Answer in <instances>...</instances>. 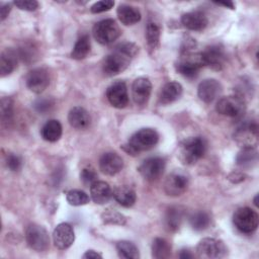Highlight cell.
Returning <instances> with one entry per match:
<instances>
[{"label":"cell","instance_id":"d6986e66","mask_svg":"<svg viewBox=\"0 0 259 259\" xmlns=\"http://www.w3.org/2000/svg\"><path fill=\"white\" fill-rule=\"evenodd\" d=\"M123 167V161L119 155L113 152L105 153L99 160V169L105 175L113 176L120 172Z\"/></svg>","mask_w":259,"mask_h":259},{"label":"cell","instance_id":"8d00e7d4","mask_svg":"<svg viewBox=\"0 0 259 259\" xmlns=\"http://www.w3.org/2000/svg\"><path fill=\"white\" fill-rule=\"evenodd\" d=\"M80 180L86 186H91L95 181H97V173L91 167H85L81 170Z\"/></svg>","mask_w":259,"mask_h":259},{"label":"cell","instance_id":"3957f363","mask_svg":"<svg viewBox=\"0 0 259 259\" xmlns=\"http://www.w3.org/2000/svg\"><path fill=\"white\" fill-rule=\"evenodd\" d=\"M206 143L201 137H191L184 140L179 147V159L185 165H193L203 157Z\"/></svg>","mask_w":259,"mask_h":259},{"label":"cell","instance_id":"f1b7e54d","mask_svg":"<svg viewBox=\"0 0 259 259\" xmlns=\"http://www.w3.org/2000/svg\"><path fill=\"white\" fill-rule=\"evenodd\" d=\"M90 48H91V44H90L89 36L87 34L81 35L77 39V41L72 50L71 58L75 59V60L85 59L88 56V54L90 53Z\"/></svg>","mask_w":259,"mask_h":259},{"label":"cell","instance_id":"d4e9b609","mask_svg":"<svg viewBox=\"0 0 259 259\" xmlns=\"http://www.w3.org/2000/svg\"><path fill=\"white\" fill-rule=\"evenodd\" d=\"M17 65V57L13 50L6 49L1 53L0 57V73L1 77H5L13 72Z\"/></svg>","mask_w":259,"mask_h":259},{"label":"cell","instance_id":"74e56055","mask_svg":"<svg viewBox=\"0 0 259 259\" xmlns=\"http://www.w3.org/2000/svg\"><path fill=\"white\" fill-rule=\"evenodd\" d=\"M13 114V103L9 97H3L1 99V116L5 121L10 120Z\"/></svg>","mask_w":259,"mask_h":259},{"label":"cell","instance_id":"603a6c76","mask_svg":"<svg viewBox=\"0 0 259 259\" xmlns=\"http://www.w3.org/2000/svg\"><path fill=\"white\" fill-rule=\"evenodd\" d=\"M182 86L178 82H168L166 83L159 95V102L163 105L170 104L176 101L182 94Z\"/></svg>","mask_w":259,"mask_h":259},{"label":"cell","instance_id":"7bdbcfd3","mask_svg":"<svg viewBox=\"0 0 259 259\" xmlns=\"http://www.w3.org/2000/svg\"><path fill=\"white\" fill-rule=\"evenodd\" d=\"M10 10H11V6H10V4L6 3V4H2V5H1V8H0V16H1V20H4V19L8 16V14H9Z\"/></svg>","mask_w":259,"mask_h":259},{"label":"cell","instance_id":"9a60e30c","mask_svg":"<svg viewBox=\"0 0 259 259\" xmlns=\"http://www.w3.org/2000/svg\"><path fill=\"white\" fill-rule=\"evenodd\" d=\"M27 88L33 93L39 94L47 89L50 84V76L46 69L36 68L31 70L25 79Z\"/></svg>","mask_w":259,"mask_h":259},{"label":"cell","instance_id":"484cf974","mask_svg":"<svg viewBox=\"0 0 259 259\" xmlns=\"http://www.w3.org/2000/svg\"><path fill=\"white\" fill-rule=\"evenodd\" d=\"M112 195L114 197V199L122 206L124 207H131L132 205L135 204L136 199H137V195L134 189H132L131 187L127 186H119L116 187L113 192Z\"/></svg>","mask_w":259,"mask_h":259},{"label":"cell","instance_id":"52a82bcc","mask_svg":"<svg viewBox=\"0 0 259 259\" xmlns=\"http://www.w3.org/2000/svg\"><path fill=\"white\" fill-rule=\"evenodd\" d=\"M233 223L241 233L251 234L257 229L259 218L255 210L248 206H244L235 211L233 215Z\"/></svg>","mask_w":259,"mask_h":259},{"label":"cell","instance_id":"f546056e","mask_svg":"<svg viewBox=\"0 0 259 259\" xmlns=\"http://www.w3.org/2000/svg\"><path fill=\"white\" fill-rule=\"evenodd\" d=\"M161 35V28L157 22L150 20L146 27V39L150 50L154 51L159 46Z\"/></svg>","mask_w":259,"mask_h":259},{"label":"cell","instance_id":"7402d4cb","mask_svg":"<svg viewBox=\"0 0 259 259\" xmlns=\"http://www.w3.org/2000/svg\"><path fill=\"white\" fill-rule=\"evenodd\" d=\"M90 194L95 203L104 204L111 198L112 190L108 183L97 180L90 186Z\"/></svg>","mask_w":259,"mask_h":259},{"label":"cell","instance_id":"f35d334b","mask_svg":"<svg viewBox=\"0 0 259 259\" xmlns=\"http://www.w3.org/2000/svg\"><path fill=\"white\" fill-rule=\"evenodd\" d=\"M114 5V2L112 0H102V1H98L96 3H94L90 10L92 13H101L104 11H107L109 9H111Z\"/></svg>","mask_w":259,"mask_h":259},{"label":"cell","instance_id":"e575fe53","mask_svg":"<svg viewBox=\"0 0 259 259\" xmlns=\"http://www.w3.org/2000/svg\"><path fill=\"white\" fill-rule=\"evenodd\" d=\"M67 201L74 206L87 204L90 200L88 194L80 189H72L67 192Z\"/></svg>","mask_w":259,"mask_h":259},{"label":"cell","instance_id":"6da1fadb","mask_svg":"<svg viewBox=\"0 0 259 259\" xmlns=\"http://www.w3.org/2000/svg\"><path fill=\"white\" fill-rule=\"evenodd\" d=\"M139 53V47L130 41H124L116 46L108 54L102 64L103 73L107 76H114L124 71L131 64L132 60Z\"/></svg>","mask_w":259,"mask_h":259},{"label":"cell","instance_id":"4fadbf2b","mask_svg":"<svg viewBox=\"0 0 259 259\" xmlns=\"http://www.w3.org/2000/svg\"><path fill=\"white\" fill-rule=\"evenodd\" d=\"M140 174L148 181L159 179L165 170V160L160 157H153L145 160L139 167Z\"/></svg>","mask_w":259,"mask_h":259},{"label":"cell","instance_id":"83f0119b","mask_svg":"<svg viewBox=\"0 0 259 259\" xmlns=\"http://www.w3.org/2000/svg\"><path fill=\"white\" fill-rule=\"evenodd\" d=\"M183 220V209L178 206H172L167 209L165 214V227L168 231L175 232L177 231Z\"/></svg>","mask_w":259,"mask_h":259},{"label":"cell","instance_id":"d590c367","mask_svg":"<svg viewBox=\"0 0 259 259\" xmlns=\"http://www.w3.org/2000/svg\"><path fill=\"white\" fill-rule=\"evenodd\" d=\"M102 220L105 224H112V225H124L125 218L121 213L108 209L102 213Z\"/></svg>","mask_w":259,"mask_h":259},{"label":"cell","instance_id":"7a4b0ae2","mask_svg":"<svg viewBox=\"0 0 259 259\" xmlns=\"http://www.w3.org/2000/svg\"><path fill=\"white\" fill-rule=\"evenodd\" d=\"M159 141V135L154 128H141L136 132L122 146V149L130 155H138L141 152L148 151L155 147Z\"/></svg>","mask_w":259,"mask_h":259},{"label":"cell","instance_id":"60d3db41","mask_svg":"<svg viewBox=\"0 0 259 259\" xmlns=\"http://www.w3.org/2000/svg\"><path fill=\"white\" fill-rule=\"evenodd\" d=\"M13 4L17 8L25 11H34L38 7V2L35 0H19L14 1Z\"/></svg>","mask_w":259,"mask_h":259},{"label":"cell","instance_id":"ac0fdd59","mask_svg":"<svg viewBox=\"0 0 259 259\" xmlns=\"http://www.w3.org/2000/svg\"><path fill=\"white\" fill-rule=\"evenodd\" d=\"M222 92V85L215 79H205L197 87V95L205 103H211Z\"/></svg>","mask_w":259,"mask_h":259},{"label":"cell","instance_id":"5b68a950","mask_svg":"<svg viewBox=\"0 0 259 259\" xmlns=\"http://www.w3.org/2000/svg\"><path fill=\"white\" fill-rule=\"evenodd\" d=\"M120 32L119 26L111 18L102 19L93 26V36L101 45L113 42L119 37Z\"/></svg>","mask_w":259,"mask_h":259},{"label":"cell","instance_id":"4dcf8cb0","mask_svg":"<svg viewBox=\"0 0 259 259\" xmlns=\"http://www.w3.org/2000/svg\"><path fill=\"white\" fill-rule=\"evenodd\" d=\"M171 255V245L163 238H156L152 243V256L156 259H166Z\"/></svg>","mask_w":259,"mask_h":259},{"label":"cell","instance_id":"ba28073f","mask_svg":"<svg viewBox=\"0 0 259 259\" xmlns=\"http://www.w3.org/2000/svg\"><path fill=\"white\" fill-rule=\"evenodd\" d=\"M227 251L224 242L214 238H204L196 247V254L202 259H219L224 257Z\"/></svg>","mask_w":259,"mask_h":259},{"label":"cell","instance_id":"5bb4252c","mask_svg":"<svg viewBox=\"0 0 259 259\" xmlns=\"http://www.w3.org/2000/svg\"><path fill=\"white\" fill-rule=\"evenodd\" d=\"M108 102L115 108H123L128 103L127 88L124 82L116 81L112 83L106 90Z\"/></svg>","mask_w":259,"mask_h":259},{"label":"cell","instance_id":"9c48e42d","mask_svg":"<svg viewBox=\"0 0 259 259\" xmlns=\"http://www.w3.org/2000/svg\"><path fill=\"white\" fill-rule=\"evenodd\" d=\"M25 240L29 248L36 252H44L50 246V237L47 230L36 224H31L26 228Z\"/></svg>","mask_w":259,"mask_h":259},{"label":"cell","instance_id":"7c38bea8","mask_svg":"<svg viewBox=\"0 0 259 259\" xmlns=\"http://www.w3.org/2000/svg\"><path fill=\"white\" fill-rule=\"evenodd\" d=\"M187 187L188 177L180 171H175L169 174L164 182V191L170 196H179L183 194Z\"/></svg>","mask_w":259,"mask_h":259},{"label":"cell","instance_id":"b9f144b4","mask_svg":"<svg viewBox=\"0 0 259 259\" xmlns=\"http://www.w3.org/2000/svg\"><path fill=\"white\" fill-rule=\"evenodd\" d=\"M6 166L11 171H18L21 167V160L18 156L14 154H8L6 156Z\"/></svg>","mask_w":259,"mask_h":259},{"label":"cell","instance_id":"ffe728a7","mask_svg":"<svg viewBox=\"0 0 259 259\" xmlns=\"http://www.w3.org/2000/svg\"><path fill=\"white\" fill-rule=\"evenodd\" d=\"M181 22L184 27L194 31H200L207 25V18L201 11H191L184 13L181 17Z\"/></svg>","mask_w":259,"mask_h":259},{"label":"cell","instance_id":"2e32d148","mask_svg":"<svg viewBox=\"0 0 259 259\" xmlns=\"http://www.w3.org/2000/svg\"><path fill=\"white\" fill-rule=\"evenodd\" d=\"M75 240V233L71 225L67 223L59 224L53 232V241L54 245L60 249H68Z\"/></svg>","mask_w":259,"mask_h":259},{"label":"cell","instance_id":"1f68e13d","mask_svg":"<svg viewBox=\"0 0 259 259\" xmlns=\"http://www.w3.org/2000/svg\"><path fill=\"white\" fill-rule=\"evenodd\" d=\"M116 251L120 258L124 259H138L140 257L137 246L130 241H119L116 244Z\"/></svg>","mask_w":259,"mask_h":259},{"label":"cell","instance_id":"bcb514c9","mask_svg":"<svg viewBox=\"0 0 259 259\" xmlns=\"http://www.w3.org/2000/svg\"><path fill=\"white\" fill-rule=\"evenodd\" d=\"M217 5H222V6H225V7H228V8H231V9H234L235 6H234V3L233 2H214Z\"/></svg>","mask_w":259,"mask_h":259},{"label":"cell","instance_id":"8992f818","mask_svg":"<svg viewBox=\"0 0 259 259\" xmlns=\"http://www.w3.org/2000/svg\"><path fill=\"white\" fill-rule=\"evenodd\" d=\"M234 140L242 148H252L258 144V125L255 121H243L234 133Z\"/></svg>","mask_w":259,"mask_h":259},{"label":"cell","instance_id":"277c9868","mask_svg":"<svg viewBox=\"0 0 259 259\" xmlns=\"http://www.w3.org/2000/svg\"><path fill=\"white\" fill-rule=\"evenodd\" d=\"M203 66L200 53L184 52L182 53L181 58L176 62L175 69L182 76L192 79L198 75L200 68Z\"/></svg>","mask_w":259,"mask_h":259},{"label":"cell","instance_id":"f6af8a7d","mask_svg":"<svg viewBox=\"0 0 259 259\" xmlns=\"http://www.w3.org/2000/svg\"><path fill=\"white\" fill-rule=\"evenodd\" d=\"M178 257L181 258V259H189V258H192L193 255L190 253V251L183 249V250H181V251L179 252Z\"/></svg>","mask_w":259,"mask_h":259},{"label":"cell","instance_id":"e0dca14e","mask_svg":"<svg viewBox=\"0 0 259 259\" xmlns=\"http://www.w3.org/2000/svg\"><path fill=\"white\" fill-rule=\"evenodd\" d=\"M152 92V83L148 78H137L132 85V96L137 105H145Z\"/></svg>","mask_w":259,"mask_h":259},{"label":"cell","instance_id":"ee69618b","mask_svg":"<svg viewBox=\"0 0 259 259\" xmlns=\"http://www.w3.org/2000/svg\"><path fill=\"white\" fill-rule=\"evenodd\" d=\"M83 258H87V259H91V258H102V255L94 250H88L86 251V253L82 256Z\"/></svg>","mask_w":259,"mask_h":259},{"label":"cell","instance_id":"4316f807","mask_svg":"<svg viewBox=\"0 0 259 259\" xmlns=\"http://www.w3.org/2000/svg\"><path fill=\"white\" fill-rule=\"evenodd\" d=\"M40 133L44 140L51 143L57 142L62 136V124L57 119H50L44 124Z\"/></svg>","mask_w":259,"mask_h":259},{"label":"cell","instance_id":"836d02e7","mask_svg":"<svg viewBox=\"0 0 259 259\" xmlns=\"http://www.w3.org/2000/svg\"><path fill=\"white\" fill-rule=\"evenodd\" d=\"M257 161V153L252 148H243L237 156V164L241 167H251Z\"/></svg>","mask_w":259,"mask_h":259},{"label":"cell","instance_id":"d6a6232c","mask_svg":"<svg viewBox=\"0 0 259 259\" xmlns=\"http://www.w3.org/2000/svg\"><path fill=\"white\" fill-rule=\"evenodd\" d=\"M210 215L206 211H196L192 213L189 218L190 226L195 231H203L207 229L210 225Z\"/></svg>","mask_w":259,"mask_h":259},{"label":"cell","instance_id":"ab89813d","mask_svg":"<svg viewBox=\"0 0 259 259\" xmlns=\"http://www.w3.org/2000/svg\"><path fill=\"white\" fill-rule=\"evenodd\" d=\"M33 105H34V108L36 109V111L44 113L53 107L54 101L51 98H39L34 102Z\"/></svg>","mask_w":259,"mask_h":259},{"label":"cell","instance_id":"8fae6325","mask_svg":"<svg viewBox=\"0 0 259 259\" xmlns=\"http://www.w3.org/2000/svg\"><path fill=\"white\" fill-rule=\"evenodd\" d=\"M204 66H208L212 70L220 71L224 68L226 62V54L224 48L220 45H211L200 53Z\"/></svg>","mask_w":259,"mask_h":259},{"label":"cell","instance_id":"44dd1931","mask_svg":"<svg viewBox=\"0 0 259 259\" xmlns=\"http://www.w3.org/2000/svg\"><path fill=\"white\" fill-rule=\"evenodd\" d=\"M68 121L74 128L84 130L89 126L91 117L85 108L81 106H75L69 111Z\"/></svg>","mask_w":259,"mask_h":259},{"label":"cell","instance_id":"cb8c5ba5","mask_svg":"<svg viewBox=\"0 0 259 259\" xmlns=\"http://www.w3.org/2000/svg\"><path fill=\"white\" fill-rule=\"evenodd\" d=\"M117 17L119 21L124 25H133L141 20L140 10L128 4H120L117 8Z\"/></svg>","mask_w":259,"mask_h":259},{"label":"cell","instance_id":"30bf717a","mask_svg":"<svg viewBox=\"0 0 259 259\" xmlns=\"http://www.w3.org/2000/svg\"><path fill=\"white\" fill-rule=\"evenodd\" d=\"M246 108L245 101L238 95H231L221 98L215 105V110L226 116L240 117L244 113Z\"/></svg>","mask_w":259,"mask_h":259}]
</instances>
